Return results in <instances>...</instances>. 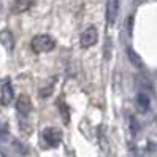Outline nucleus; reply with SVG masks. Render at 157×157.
<instances>
[{
  "mask_svg": "<svg viewBox=\"0 0 157 157\" xmlns=\"http://www.w3.org/2000/svg\"><path fill=\"white\" fill-rule=\"evenodd\" d=\"M32 51L36 52V54H41V52H48V51H52L54 46H56V41H54L52 36L49 35H36L32 38Z\"/></svg>",
  "mask_w": 157,
  "mask_h": 157,
  "instance_id": "obj_1",
  "label": "nucleus"
},
{
  "mask_svg": "<svg viewBox=\"0 0 157 157\" xmlns=\"http://www.w3.org/2000/svg\"><path fill=\"white\" fill-rule=\"evenodd\" d=\"M43 138H44V141L48 143V146L56 147L62 141V132L59 130V128H56V127L44 128V130H43Z\"/></svg>",
  "mask_w": 157,
  "mask_h": 157,
  "instance_id": "obj_2",
  "label": "nucleus"
},
{
  "mask_svg": "<svg viewBox=\"0 0 157 157\" xmlns=\"http://www.w3.org/2000/svg\"><path fill=\"white\" fill-rule=\"evenodd\" d=\"M81 46L82 48H90L94 46L98 40V33H97V29L95 27H87V29L81 33Z\"/></svg>",
  "mask_w": 157,
  "mask_h": 157,
  "instance_id": "obj_3",
  "label": "nucleus"
},
{
  "mask_svg": "<svg viewBox=\"0 0 157 157\" xmlns=\"http://www.w3.org/2000/svg\"><path fill=\"white\" fill-rule=\"evenodd\" d=\"M119 13V0H108L106 3V21L108 24H114Z\"/></svg>",
  "mask_w": 157,
  "mask_h": 157,
  "instance_id": "obj_4",
  "label": "nucleus"
},
{
  "mask_svg": "<svg viewBox=\"0 0 157 157\" xmlns=\"http://www.w3.org/2000/svg\"><path fill=\"white\" fill-rule=\"evenodd\" d=\"M16 108H17V111H19L22 116H27L32 111V101H30V98L27 95H21L19 98H17V101H16Z\"/></svg>",
  "mask_w": 157,
  "mask_h": 157,
  "instance_id": "obj_5",
  "label": "nucleus"
},
{
  "mask_svg": "<svg viewBox=\"0 0 157 157\" xmlns=\"http://www.w3.org/2000/svg\"><path fill=\"white\" fill-rule=\"evenodd\" d=\"M13 100V87L10 82H5L2 86V94H0V101L2 105H10V101Z\"/></svg>",
  "mask_w": 157,
  "mask_h": 157,
  "instance_id": "obj_6",
  "label": "nucleus"
},
{
  "mask_svg": "<svg viewBox=\"0 0 157 157\" xmlns=\"http://www.w3.org/2000/svg\"><path fill=\"white\" fill-rule=\"evenodd\" d=\"M136 105H138V108H140V111H147L149 109V106H151V98H149V95L147 94H144V92H140V94L136 95Z\"/></svg>",
  "mask_w": 157,
  "mask_h": 157,
  "instance_id": "obj_7",
  "label": "nucleus"
},
{
  "mask_svg": "<svg viewBox=\"0 0 157 157\" xmlns=\"http://www.w3.org/2000/svg\"><path fill=\"white\" fill-rule=\"evenodd\" d=\"M35 0H16L13 5V13H24L33 5Z\"/></svg>",
  "mask_w": 157,
  "mask_h": 157,
  "instance_id": "obj_8",
  "label": "nucleus"
},
{
  "mask_svg": "<svg viewBox=\"0 0 157 157\" xmlns=\"http://www.w3.org/2000/svg\"><path fill=\"white\" fill-rule=\"evenodd\" d=\"M127 56H128V60H130L135 67H143V62H141V57L138 56V54L132 49V48H128L127 49Z\"/></svg>",
  "mask_w": 157,
  "mask_h": 157,
  "instance_id": "obj_9",
  "label": "nucleus"
},
{
  "mask_svg": "<svg viewBox=\"0 0 157 157\" xmlns=\"http://www.w3.org/2000/svg\"><path fill=\"white\" fill-rule=\"evenodd\" d=\"M130 130H132L133 135L138 132V124H135V119L133 117H130Z\"/></svg>",
  "mask_w": 157,
  "mask_h": 157,
  "instance_id": "obj_10",
  "label": "nucleus"
},
{
  "mask_svg": "<svg viewBox=\"0 0 157 157\" xmlns=\"http://www.w3.org/2000/svg\"><path fill=\"white\" fill-rule=\"evenodd\" d=\"M140 2H143V0H135V3H140Z\"/></svg>",
  "mask_w": 157,
  "mask_h": 157,
  "instance_id": "obj_11",
  "label": "nucleus"
}]
</instances>
